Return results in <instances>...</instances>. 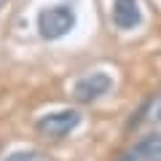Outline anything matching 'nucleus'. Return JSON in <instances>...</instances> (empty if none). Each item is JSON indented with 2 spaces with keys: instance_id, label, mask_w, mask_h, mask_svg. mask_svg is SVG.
I'll list each match as a JSON object with an SVG mask.
<instances>
[{
  "instance_id": "f257e3e1",
  "label": "nucleus",
  "mask_w": 161,
  "mask_h": 161,
  "mask_svg": "<svg viewBox=\"0 0 161 161\" xmlns=\"http://www.w3.org/2000/svg\"><path fill=\"white\" fill-rule=\"evenodd\" d=\"M80 124L78 110H59V113H48L35 124V132L46 140H62Z\"/></svg>"
},
{
  "instance_id": "f03ea898",
  "label": "nucleus",
  "mask_w": 161,
  "mask_h": 161,
  "mask_svg": "<svg viewBox=\"0 0 161 161\" xmlns=\"http://www.w3.org/2000/svg\"><path fill=\"white\" fill-rule=\"evenodd\" d=\"M75 24V16L70 8H48L38 16V32L46 40H57L62 35H67Z\"/></svg>"
},
{
  "instance_id": "7ed1b4c3",
  "label": "nucleus",
  "mask_w": 161,
  "mask_h": 161,
  "mask_svg": "<svg viewBox=\"0 0 161 161\" xmlns=\"http://www.w3.org/2000/svg\"><path fill=\"white\" fill-rule=\"evenodd\" d=\"M110 86H113V78H110L108 73H94V75H86V78H80L78 83H75L73 97L78 99V102H94V99H99L102 94H108Z\"/></svg>"
},
{
  "instance_id": "20e7f679",
  "label": "nucleus",
  "mask_w": 161,
  "mask_h": 161,
  "mask_svg": "<svg viewBox=\"0 0 161 161\" xmlns=\"http://www.w3.org/2000/svg\"><path fill=\"white\" fill-rule=\"evenodd\" d=\"M113 19H115V24H118L121 30H134L140 24V19H142L137 0H115Z\"/></svg>"
},
{
  "instance_id": "39448f33",
  "label": "nucleus",
  "mask_w": 161,
  "mask_h": 161,
  "mask_svg": "<svg viewBox=\"0 0 161 161\" xmlns=\"http://www.w3.org/2000/svg\"><path fill=\"white\" fill-rule=\"evenodd\" d=\"M161 153V134H150L148 140L140 142V148L132 153V161L134 158H153V156Z\"/></svg>"
},
{
  "instance_id": "423d86ee",
  "label": "nucleus",
  "mask_w": 161,
  "mask_h": 161,
  "mask_svg": "<svg viewBox=\"0 0 161 161\" xmlns=\"http://www.w3.org/2000/svg\"><path fill=\"white\" fill-rule=\"evenodd\" d=\"M6 161H40L35 153H14V156H8Z\"/></svg>"
},
{
  "instance_id": "0eeeda50",
  "label": "nucleus",
  "mask_w": 161,
  "mask_h": 161,
  "mask_svg": "<svg viewBox=\"0 0 161 161\" xmlns=\"http://www.w3.org/2000/svg\"><path fill=\"white\" fill-rule=\"evenodd\" d=\"M158 121H161V105H158Z\"/></svg>"
},
{
  "instance_id": "6e6552de",
  "label": "nucleus",
  "mask_w": 161,
  "mask_h": 161,
  "mask_svg": "<svg viewBox=\"0 0 161 161\" xmlns=\"http://www.w3.org/2000/svg\"><path fill=\"white\" fill-rule=\"evenodd\" d=\"M0 6H3V0H0Z\"/></svg>"
}]
</instances>
